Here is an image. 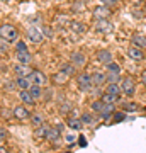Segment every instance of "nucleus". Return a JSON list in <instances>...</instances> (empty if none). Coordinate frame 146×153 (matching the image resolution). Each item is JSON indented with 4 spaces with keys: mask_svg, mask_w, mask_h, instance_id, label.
Masks as SVG:
<instances>
[{
    "mask_svg": "<svg viewBox=\"0 0 146 153\" xmlns=\"http://www.w3.org/2000/svg\"><path fill=\"white\" fill-rule=\"evenodd\" d=\"M76 85L82 92H90L93 87V80H92V73H87V71H82L76 75Z\"/></svg>",
    "mask_w": 146,
    "mask_h": 153,
    "instance_id": "obj_1",
    "label": "nucleus"
},
{
    "mask_svg": "<svg viewBox=\"0 0 146 153\" xmlns=\"http://www.w3.org/2000/svg\"><path fill=\"white\" fill-rule=\"evenodd\" d=\"M0 36L2 39H7L9 43H17V38H19V33H17V29L10 24H2L0 26Z\"/></svg>",
    "mask_w": 146,
    "mask_h": 153,
    "instance_id": "obj_2",
    "label": "nucleus"
},
{
    "mask_svg": "<svg viewBox=\"0 0 146 153\" xmlns=\"http://www.w3.org/2000/svg\"><path fill=\"white\" fill-rule=\"evenodd\" d=\"M121 90H122V94H124V95H134V92H136L134 80H133V78H129V76L122 78V80H121Z\"/></svg>",
    "mask_w": 146,
    "mask_h": 153,
    "instance_id": "obj_3",
    "label": "nucleus"
},
{
    "mask_svg": "<svg viewBox=\"0 0 146 153\" xmlns=\"http://www.w3.org/2000/svg\"><path fill=\"white\" fill-rule=\"evenodd\" d=\"M26 36H27V39L31 41V43H34V44H39L41 41H43V31H39L38 27H29L27 29V33H26Z\"/></svg>",
    "mask_w": 146,
    "mask_h": 153,
    "instance_id": "obj_4",
    "label": "nucleus"
},
{
    "mask_svg": "<svg viewBox=\"0 0 146 153\" xmlns=\"http://www.w3.org/2000/svg\"><path fill=\"white\" fill-rule=\"evenodd\" d=\"M95 31L100 34H107V33H112V24L109 22V19H99L95 22Z\"/></svg>",
    "mask_w": 146,
    "mask_h": 153,
    "instance_id": "obj_5",
    "label": "nucleus"
},
{
    "mask_svg": "<svg viewBox=\"0 0 146 153\" xmlns=\"http://www.w3.org/2000/svg\"><path fill=\"white\" fill-rule=\"evenodd\" d=\"M29 80H31L33 83H36V85H41V87H43L44 83H48V78H46V75H44L43 71H39V70H33V71H31Z\"/></svg>",
    "mask_w": 146,
    "mask_h": 153,
    "instance_id": "obj_6",
    "label": "nucleus"
},
{
    "mask_svg": "<svg viewBox=\"0 0 146 153\" xmlns=\"http://www.w3.org/2000/svg\"><path fill=\"white\" fill-rule=\"evenodd\" d=\"M112 16V10L109 9L107 5H99V7H95L93 9V17L95 19H109V17Z\"/></svg>",
    "mask_w": 146,
    "mask_h": 153,
    "instance_id": "obj_7",
    "label": "nucleus"
},
{
    "mask_svg": "<svg viewBox=\"0 0 146 153\" xmlns=\"http://www.w3.org/2000/svg\"><path fill=\"white\" fill-rule=\"evenodd\" d=\"M70 63H73L75 66H85L87 63V56L82 51H73L70 55Z\"/></svg>",
    "mask_w": 146,
    "mask_h": 153,
    "instance_id": "obj_8",
    "label": "nucleus"
},
{
    "mask_svg": "<svg viewBox=\"0 0 146 153\" xmlns=\"http://www.w3.org/2000/svg\"><path fill=\"white\" fill-rule=\"evenodd\" d=\"M95 56H97V61H99V63H104V65L112 63V53H110L109 49H99Z\"/></svg>",
    "mask_w": 146,
    "mask_h": 153,
    "instance_id": "obj_9",
    "label": "nucleus"
},
{
    "mask_svg": "<svg viewBox=\"0 0 146 153\" xmlns=\"http://www.w3.org/2000/svg\"><path fill=\"white\" fill-rule=\"evenodd\" d=\"M12 114H14V117L19 119V121H24V119H27V117H31L27 107H24V105H16L14 111H12Z\"/></svg>",
    "mask_w": 146,
    "mask_h": 153,
    "instance_id": "obj_10",
    "label": "nucleus"
},
{
    "mask_svg": "<svg viewBox=\"0 0 146 153\" xmlns=\"http://www.w3.org/2000/svg\"><path fill=\"white\" fill-rule=\"evenodd\" d=\"M92 80H93V87H102L104 83L107 82V73L104 71H93L92 73Z\"/></svg>",
    "mask_w": 146,
    "mask_h": 153,
    "instance_id": "obj_11",
    "label": "nucleus"
},
{
    "mask_svg": "<svg viewBox=\"0 0 146 153\" xmlns=\"http://www.w3.org/2000/svg\"><path fill=\"white\" fill-rule=\"evenodd\" d=\"M127 56H129L131 60H136V61H139L145 58V51L141 48H138V46H131L129 49H127Z\"/></svg>",
    "mask_w": 146,
    "mask_h": 153,
    "instance_id": "obj_12",
    "label": "nucleus"
},
{
    "mask_svg": "<svg viewBox=\"0 0 146 153\" xmlns=\"http://www.w3.org/2000/svg\"><path fill=\"white\" fill-rule=\"evenodd\" d=\"M12 70H14V73H16V76H29L31 75V68L26 65H21V63H16V65L12 66Z\"/></svg>",
    "mask_w": 146,
    "mask_h": 153,
    "instance_id": "obj_13",
    "label": "nucleus"
},
{
    "mask_svg": "<svg viewBox=\"0 0 146 153\" xmlns=\"http://www.w3.org/2000/svg\"><path fill=\"white\" fill-rule=\"evenodd\" d=\"M131 41H133V46H138V48H141V49L146 48V36L145 34H139V33L133 34Z\"/></svg>",
    "mask_w": 146,
    "mask_h": 153,
    "instance_id": "obj_14",
    "label": "nucleus"
},
{
    "mask_svg": "<svg viewBox=\"0 0 146 153\" xmlns=\"http://www.w3.org/2000/svg\"><path fill=\"white\" fill-rule=\"evenodd\" d=\"M16 83H17V88H21V90H29L31 85H33L29 76H16Z\"/></svg>",
    "mask_w": 146,
    "mask_h": 153,
    "instance_id": "obj_15",
    "label": "nucleus"
},
{
    "mask_svg": "<svg viewBox=\"0 0 146 153\" xmlns=\"http://www.w3.org/2000/svg\"><path fill=\"white\" fill-rule=\"evenodd\" d=\"M114 114H116V104H105L104 111L100 112V117L107 121V119H110V117H114Z\"/></svg>",
    "mask_w": 146,
    "mask_h": 153,
    "instance_id": "obj_16",
    "label": "nucleus"
},
{
    "mask_svg": "<svg viewBox=\"0 0 146 153\" xmlns=\"http://www.w3.org/2000/svg\"><path fill=\"white\" fill-rule=\"evenodd\" d=\"M19 99H21L22 104H27V105H33L34 100H36V99L31 95V92H29V90H21V94H19Z\"/></svg>",
    "mask_w": 146,
    "mask_h": 153,
    "instance_id": "obj_17",
    "label": "nucleus"
},
{
    "mask_svg": "<svg viewBox=\"0 0 146 153\" xmlns=\"http://www.w3.org/2000/svg\"><path fill=\"white\" fill-rule=\"evenodd\" d=\"M66 124L70 126L71 129H75V131H80L82 126H83V123H82L80 117H73V116H70V117L66 119Z\"/></svg>",
    "mask_w": 146,
    "mask_h": 153,
    "instance_id": "obj_18",
    "label": "nucleus"
},
{
    "mask_svg": "<svg viewBox=\"0 0 146 153\" xmlns=\"http://www.w3.org/2000/svg\"><path fill=\"white\" fill-rule=\"evenodd\" d=\"M68 26H70V31L71 33H75V34H82L83 31H85V26H83L80 21H70Z\"/></svg>",
    "mask_w": 146,
    "mask_h": 153,
    "instance_id": "obj_19",
    "label": "nucleus"
},
{
    "mask_svg": "<svg viewBox=\"0 0 146 153\" xmlns=\"http://www.w3.org/2000/svg\"><path fill=\"white\" fill-rule=\"evenodd\" d=\"M17 63L26 65V66H31V63H33V55H31V53H22V55H17Z\"/></svg>",
    "mask_w": 146,
    "mask_h": 153,
    "instance_id": "obj_20",
    "label": "nucleus"
},
{
    "mask_svg": "<svg viewBox=\"0 0 146 153\" xmlns=\"http://www.w3.org/2000/svg\"><path fill=\"white\" fill-rule=\"evenodd\" d=\"M105 92L112 94V95H121V94H122V90H121V83H107Z\"/></svg>",
    "mask_w": 146,
    "mask_h": 153,
    "instance_id": "obj_21",
    "label": "nucleus"
},
{
    "mask_svg": "<svg viewBox=\"0 0 146 153\" xmlns=\"http://www.w3.org/2000/svg\"><path fill=\"white\" fill-rule=\"evenodd\" d=\"M60 136H61V133L56 129V128H49V131H48V134H46V140L48 141H58L60 140Z\"/></svg>",
    "mask_w": 146,
    "mask_h": 153,
    "instance_id": "obj_22",
    "label": "nucleus"
},
{
    "mask_svg": "<svg viewBox=\"0 0 146 153\" xmlns=\"http://www.w3.org/2000/svg\"><path fill=\"white\" fill-rule=\"evenodd\" d=\"M102 100L105 102V104H117V102H119V95H112V94L104 92L102 94Z\"/></svg>",
    "mask_w": 146,
    "mask_h": 153,
    "instance_id": "obj_23",
    "label": "nucleus"
},
{
    "mask_svg": "<svg viewBox=\"0 0 146 153\" xmlns=\"http://www.w3.org/2000/svg\"><path fill=\"white\" fill-rule=\"evenodd\" d=\"M80 119H82V123H83V124H87V126H92V124H95V117H93V114H92V112H83Z\"/></svg>",
    "mask_w": 146,
    "mask_h": 153,
    "instance_id": "obj_24",
    "label": "nucleus"
},
{
    "mask_svg": "<svg viewBox=\"0 0 146 153\" xmlns=\"http://www.w3.org/2000/svg\"><path fill=\"white\" fill-rule=\"evenodd\" d=\"M29 92H31V95H33L34 99H39L41 95H43V88H41V85L33 83V85H31V88H29Z\"/></svg>",
    "mask_w": 146,
    "mask_h": 153,
    "instance_id": "obj_25",
    "label": "nucleus"
},
{
    "mask_svg": "<svg viewBox=\"0 0 146 153\" xmlns=\"http://www.w3.org/2000/svg\"><path fill=\"white\" fill-rule=\"evenodd\" d=\"M90 107H92L93 112H99V114H100V112L104 111V107H105V102H104L102 99H100V100H93Z\"/></svg>",
    "mask_w": 146,
    "mask_h": 153,
    "instance_id": "obj_26",
    "label": "nucleus"
},
{
    "mask_svg": "<svg viewBox=\"0 0 146 153\" xmlns=\"http://www.w3.org/2000/svg\"><path fill=\"white\" fill-rule=\"evenodd\" d=\"M2 88H4L5 92H12V90H16V88H17L16 80H14V82H12V80H4V82H2Z\"/></svg>",
    "mask_w": 146,
    "mask_h": 153,
    "instance_id": "obj_27",
    "label": "nucleus"
},
{
    "mask_svg": "<svg viewBox=\"0 0 146 153\" xmlns=\"http://www.w3.org/2000/svg\"><path fill=\"white\" fill-rule=\"evenodd\" d=\"M61 71L66 73L68 76L75 75V65H73V63H65V65H61Z\"/></svg>",
    "mask_w": 146,
    "mask_h": 153,
    "instance_id": "obj_28",
    "label": "nucleus"
},
{
    "mask_svg": "<svg viewBox=\"0 0 146 153\" xmlns=\"http://www.w3.org/2000/svg\"><path fill=\"white\" fill-rule=\"evenodd\" d=\"M48 131H49V126L43 124V126H39V128H36V131H34V134H36L38 138H46Z\"/></svg>",
    "mask_w": 146,
    "mask_h": 153,
    "instance_id": "obj_29",
    "label": "nucleus"
},
{
    "mask_svg": "<svg viewBox=\"0 0 146 153\" xmlns=\"http://www.w3.org/2000/svg\"><path fill=\"white\" fill-rule=\"evenodd\" d=\"M122 109H124V112H136V111L139 109V105L136 104V102H124Z\"/></svg>",
    "mask_w": 146,
    "mask_h": 153,
    "instance_id": "obj_30",
    "label": "nucleus"
},
{
    "mask_svg": "<svg viewBox=\"0 0 146 153\" xmlns=\"http://www.w3.org/2000/svg\"><path fill=\"white\" fill-rule=\"evenodd\" d=\"M16 53H17V55L29 53V51H27V44L24 43V41H17V43H16Z\"/></svg>",
    "mask_w": 146,
    "mask_h": 153,
    "instance_id": "obj_31",
    "label": "nucleus"
},
{
    "mask_svg": "<svg viewBox=\"0 0 146 153\" xmlns=\"http://www.w3.org/2000/svg\"><path fill=\"white\" fill-rule=\"evenodd\" d=\"M54 83H58V85H60V83H65L66 80H68V75H66V73H63V71H58V73H56V75H54Z\"/></svg>",
    "mask_w": 146,
    "mask_h": 153,
    "instance_id": "obj_32",
    "label": "nucleus"
},
{
    "mask_svg": "<svg viewBox=\"0 0 146 153\" xmlns=\"http://www.w3.org/2000/svg\"><path fill=\"white\" fill-rule=\"evenodd\" d=\"M105 68H107V71L109 73H116V75H119L121 73V66L117 65V63H109V65H105Z\"/></svg>",
    "mask_w": 146,
    "mask_h": 153,
    "instance_id": "obj_33",
    "label": "nucleus"
},
{
    "mask_svg": "<svg viewBox=\"0 0 146 153\" xmlns=\"http://www.w3.org/2000/svg\"><path fill=\"white\" fill-rule=\"evenodd\" d=\"M126 117H127V112H116L112 121L114 123H122V121H126Z\"/></svg>",
    "mask_w": 146,
    "mask_h": 153,
    "instance_id": "obj_34",
    "label": "nucleus"
},
{
    "mask_svg": "<svg viewBox=\"0 0 146 153\" xmlns=\"http://www.w3.org/2000/svg\"><path fill=\"white\" fill-rule=\"evenodd\" d=\"M44 124V119H43V116H39V114H34L33 116V126H36V128H39V126H43Z\"/></svg>",
    "mask_w": 146,
    "mask_h": 153,
    "instance_id": "obj_35",
    "label": "nucleus"
},
{
    "mask_svg": "<svg viewBox=\"0 0 146 153\" xmlns=\"http://www.w3.org/2000/svg\"><path fill=\"white\" fill-rule=\"evenodd\" d=\"M7 51H9V41L7 39H0V53L5 55Z\"/></svg>",
    "mask_w": 146,
    "mask_h": 153,
    "instance_id": "obj_36",
    "label": "nucleus"
},
{
    "mask_svg": "<svg viewBox=\"0 0 146 153\" xmlns=\"http://www.w3.org/2000/svg\"><path fill=\"white\" fill-rule=\"evenodd\" d=\"M119 75H116V73H107V82L109 83H119Z\"/></svg>",
    "mask_w": 146,
    "mask_h": 153,
    "instance_id": "obj_37",
    "label": "nucleus"
},
{
    "mask_svg": "<svg viewBox=\"0 0 146 153\" xmlns=\"http://www.w3.org/2000/svg\"><path fill=\"white\" fill-rule=\"evenodd\" d=\"M60 111L63 112V114H68V112L71 111V104L70 102H63V104L60 105Z\"/></svg>",
    "mask_w": 146,
    "mask_h": 153,
    "instance_id": "obj_38",
    "label": "nucleus"
},
{
    "mask_svg": "<svg viewBox=\"0 0 146 153\" xmlns=\"http://www.w3.org/2000/svg\"><path fill=\"white\" fill-rule=\"evenodd\" d=\"M41 31H43V36H44V38H53V31H51L49 27H46V26H44Z\"/></svg>",
    "mask_w": 146,
    "mask_h": 153,
    "instance_id": "obj_39",
    "label": "nucleus"
},
{
    "mask_svg": "<svg viewBox=\"0 0 146 153\" xmlns=\"http://www.w3.org/2000/svg\"><path fill=\"white\" fill-rule=\"evenodd\" d=\"M102 2V5H107V7H114L117 4V0H100Z\"/></svg>",
    "mask_w": 146,
    "mask_h": 153,
    "instance_id": "obj_40",
    "label": "nucleus"
},
{
    "mask_svg": "<svg viewBox=\"0 0 146 153\" xmlns=\"http://www.w3.org/2000/svg\"><path fill=\"white\" fill-rule=\"evenodd\" d=\"M5 138H7V129L5 128H0V140L5 141Z\"/></svg>",
    "mask_w": 146,
    "mask_h": 153,
    "instance_id": "obj_41",
    "label": "nucleus"
},
{
    "mask_svg": "<svg viewBox=\"0 0 146 153\" xmlns=\"http://www.w3.org/2000/svg\"><path fill=\"white\" fill-rule=\"evenodd\" d=\"M76 2V0H75ZM82 7H83V4H82V2H76V4H73V10H83V9H82Z\"/></svg>",
    "mask_w": 146,
    "mask_h": 153,
    "instance_id": "obj_42",
    "label": "nucleus"
},
{
    "mask_svg": "<svg viewBox=\"0 0 146 153\" xmlns=\"http://www.w3.org/2000/svg\"><path fill=\"white\" fill-rule=\"evenodd\" d=\"M54 128H56L60 133H63V129H65V124H63V123H56V124H54Z\"/></svg>",
    "mask_w": 146,
    "mask_h": 153,
    "instance_id": "obj_43",
    "label": "nucleus"
},
{
    "mask_svg": "<svg viewBox=\"0 0 146 153\" xmlns=\"http://www.w3.org/2000/svg\"><path fill=\"white\" fill-rule=\"evenodd\" d=\"M78 141H80V146H85V138H83V136H80Z\"/></svg>",
    "mask_w": 146,
    "mask_h": 153,
    "instance_id": "obj_44",
    "label": "nucleus"
},
{
    "mask_svg": "<svg viewBox=\"0 0 146 153\" xmlns=\"http://www.w3.org/2000/svg\"><path fill=\"white\" fill-rule=\"evenodd\" d=\"M141 80H143V83H145V85H146V71H145V73H143V76H141Z\"/></svg>",
    "mask_w": 146,
    "mask_h": 153,
    "instance_id": "obj_45",
    "label": "nucleus"
},
{
    "mask_svg": "<svg viewBox=\"0 0 146 153\" xmlns=\"http://www.w3.org/2000/svg\"><path fill=\"white\" fill-rule=\"evenodd\" d=\"M0 153H7V150H5V146L2 145V148H0Z\"/></svg>",
    "mask_w": 146,
    "mask_h": 153,
    "instance_id": "obj_46",
    "label": "nucleus"
},
{
    "mask_svg": "<svg viewBox=\"0 0 146 153\" xmlns=\"http://www.w3.org/2000/svg\"><path fill=\"white\" fill-rule=\"evenodd\" d=\"M76 2H82V4H85V2H88V0H76Z\"/></svg>",
    "mask_w": 146,
    "mask_h": 153,
    "instance_id": "obj_47",
    "label": "nucleus"
},
{
    "mask_svg": "<svg viewBox=\"0 0 146 153\" xmlns=\"http://www.w3.org/2000/svg\"><path fill=\"white\" fill-rule=\"evenodd\" d=\"M2 2H4V4H7V2H10V0H2Z\"/></svg>",
    "mask_w": 146,
    "mask_h": 153,
    "instance_id": "obj_48",
    "label": "nucleus"
},
{
    "mask_svg": "<svg viewBox=\"0 0 146 153\" xmlns=\"http://www.w3.org/2000/svg\"><path fill=\"white\" fill-rule=\"evenodd\" d=\"M145 12H146V9H145Z\"/></svg>",
    "mask_w": 146,
    "mask_h": 153,
    "instance_id": "obj_49",
    "label": "nucleus"
},
{
    "mask_svg": "<svg viewBox=\"0 0 146 153\" xmlns=\"http://www.w3.org/2000/svg\"><path fill=\"white\" fill-rule=\"evenodd\" d=\"M66 153H68V152H66Z\"/></svg>",
    "mask_w": 146,
    "mask_h": 153,
    "instance_id": "obj_50",
    "label": "nucleus"
}]
</instances>
